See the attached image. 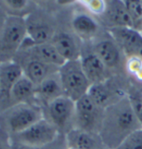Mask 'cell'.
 I'll list each match as a JSON object with an SVG mask.
<instances>
[{
	"label": "cell",
	"instance_id": "1",
	"mask_svg": "<svg viewBox=\"0 0 142 149\" xmlns=\"http://www.w3.org/2000/svg\"><path fill=\"white\" fill-rule=\"evenodd\" d=\"M142 125L137 119L130 98L109 105L105 109L100 127V138L106 148L115 149Z\"/></svg>",
	"mask_w": 142,
	"mask_h": 149
},
{
	"label": "cell",
	"instance_id": "2",
	"mask_svg": "<svg viewBox=\"0 0 142 149\" xmlns=\"http://www.w3.org/2000/svg\"><path fill=\"white\" fill-rule=\"evenodd\" d=\"M38 105L19 104L3 110L0 115V126L10 136L20 133L44 118Z\"/></svg>",
	"mask_w": 142,
	"mask_h": 149
},
{
	"label": "cell",
	"instance_id": "3",
	"mask_svg": "<svg viewBox=\"0 0 142 149\" xmlns=\"http://www.w3.org/2000/svg\"><path fill=\"white\" fill-rule=\"evenodd\" d=\"M26 38L25 18L8 16L0 32V61L14 60Z\"/></svg>",
	"mask_w": 142,
	"mask_h": 149
},
{
	"label": "cell",
	"instance_id": "4",
	"mask_svg": "<svg viewBox=\"0 0 142 149\" xmlns=\"http://www.w3.org/2000/svg\"><path fill=\"white\" fill-rule=\"evenodd\" d=\"M59 75L64 95L74 102L87 94L92 85L84 73L80 60L66 61L59 69Z\"/></svg>",
	"mask_w": 142,
	"mask_h": 149
},
{
	"label": "cell",
	"instance_id": "5",
	"mask_svg": "<svg viewBox=\"0 0 142 149\" xmlns=\"http://www.w3.org/2000/svg\"><path fill=\"white\" fill-rule=\"evenodd\" d=\"M58 128L46 118H42L20 133L12 136L17 143L42 148L52 144L58 136Z\"/></svg>",
	"mask_w": 142,
	"mask_h": 149
},
{
	"label": "cell",
	"instance_id": "6",
	"mask_svg": "<svg viewBox=\"0 0 142 149\" xmlns=\"http://www.w3.org/2000/svg\"><path fill=\"white\" fill-rule=\"evenodd\" d=\"M103 109L99 107L94 101L85 94L75 102V119L78 123L76 128L82 129L95 133L100 131L101 124Z\"/></svg>",
	"mask_w": 142,
	"mask_h": 149
},
{
	"label": "cell",
	"instance_id": "7",
	"mask_svg": "<svg viewBox=\"0 0 142 149\" xmlns=\"http://www.w3.org/2000/svg\"><path fill=\"white\" fill-rule=\"evenodd\" d=\"M14 61L18 62L24 70V74L37 86L51 74L59 71L60 68L34 59L24 52L19 50Z\"/></svg>",
	"mask_w": 142,
	"mask_h": 149
},
{
	"label": "cell",
	"instance_id": "8",
	"mask_svg": "<svg viewBox=\"0 0 142 149\" xmlns=\"http://www.w3.org/2000/svg\"><path fill=\"white\" fill-rule=\"evenodd\" d=\"M25 23L27 37L34 45L51 42L56 34L48 17L38 10H33L26 16Z\"/></svg>",
	"mask_w": 142,
	"mask_h": 149
},
{
	"label": "cell",
	"instance_id": "9",
	"mask_svg": "<svg viewBox=\"0 0 142 149\" xmlns=\"http://www.w3.org/2000/svg\"><path fill=\"white\" fill-rule=\"evenodd\" d=\"M46 110V119L54 124L58 130L64 129L75 119V102L66 95H62L48 104Z\"/></svg>",
	"mask_w": 142,
	"mask_h": 149
},
{
	"label": "cell",
	"instance_id": "10",
	"mask_svg": "<svg viewBox=\"0 0 142 149\" xmlns=\"http://www.w3.org/2000/svg\"><path fill=\"white\" fill-rule=\"evenodd\" d=\"M114 40L130 57L142 59V34L134 28L112 27L109 29Z\"/></svg>",
	"mask_w": 142,
	"mask_h": 149
},
{
	"label": "cell",
	"instance_id": "11",
	"mask_svg": "<svg viewBox=\"0 0 142 149\" xmlns=\"http://www.w3.org/2000/svg\"><path fill=\"white\" fill-rule=\"evenodd\" d=\"M19 50L34 59L59 68L66 62L51 42L34 45L27 37Z\"/></svg>",
	"mask_w": 142,
	"mask_h": 149
},
{
	"label": "cell",
	"instance_id": "12",
	"mask_svg": "<svg viewBox=\"0 0 142 149\" xmlns=\"http://www.w3.org/2000/svg\"><path fill=\"white\" fill-rule=\"evenodd\" d=\"M23 75L24 70L21 65L14 60L0 63V97L7 104V108L10 91Z\"/></svg>",
	"mask_w": 142,
	"mask_h": 149
},
{
	"label": "cell",
	"instance_id": "13",
	"mask_svg": "<svg viewBox=\"0 0 142 149\" xmlns=\"http://www.w3.org/2000/svg\"><path fill=\"white\" fill-rule=\"evenodd\" d=\"M36 86L24 74L16 82L10 91L8 108L19 104L38 105ZM7 108V109H8Z\"/></svg>",
	"mask_w": 142,
	"mask_h": 149
},
{
	"label": "cell",
	"instance_id": "14",
	"mask_svg": "<svg viewBox=\"0 0 142 149\" xmlns=\"http://www.w3.org/2000/svg\"><path fill=\"white\" fill-rule=\"evenodd\" d=\"M80 61L83 71L91 84L105 81L108 68L93 51L82 54Z\"/></svg>",
	"mask_w": 142,
	"mask_h": 149
},
{
	"label": "cell",
	"instance_id": "15",
	"mask_svg": "<svg viewBox=\"0 0 142 149\" xmlns=\"http://www.w3.org/2000/svg\"><path fill=\"white\" fill-rule=\"evenodd\" d=\"M51 43L58 52L66 61H78L81 57L80 45L76 37L69 33H57L54 34Z\"/></svg>",
	"mask_w": 142,
	"mask_h": 149
},
{
	"label": "cell",
	"instance_id": "16",
	"mask_svg": "<svg viewBox=\"0 0 142 149\" xmlns=\"http://www.w3.org/2000/svg\"><path fill=\"white\" fill-rule=\"evenodd\" d=\"M62 95H65L61 84L59 71L49 75L36 86L37 102H41L45 106Z\"/></svg>",
	"mask_w": 142,
	"mask_h": 149
},
{
	"label": "cell",
	"instance_id": "17",
	"mask_svg": "<svg viewBox=\"0 0 142 149\" xmlns=\"http://www.w3.org/2000/svg\"><path fill=\"white\" fill-rule=\"evenodd\" d=\"M105 16L113 27H128L135 29V23L129 14L124 1H109L105 3Z\"/></svg>",
	"mask_w": 142,
	"mask_h": 149
},
{
	"label": "cell",
	"instance_id": "18",
	"mask_svg": "<svg viewBox=\"0 0 142 149\" xmlns=\"http://www.w3.org/2000/svg\"><path fill=\"white\" fill-rule=\"evenodd\" d=\"M93 52L103 61L107 68L117 66L121 59V47L115 40H102L96 43Z\"/></svg>",
	"mask_w": 142,
	"mask_h": 149
},
{
	"label": "cell",
	"instance_id": "19",
	"mask_svg": "<svg viewBox=\"0 0 142 149\" xmlns=\"http://www.w3.org/2000/svg\"><path fill=\"white\" fill-rule=\"evenodd\" d=\"M95 133L79 128L69 130L66 136L68 148L75 149H99L101 141L99 142Z\"/></svg>",
	"mask_w": 142,
	"mask_h": 149
},
{
	"label": "cell",
	"instance_id": "20",
	"mask_svg": "<svg viewBox=\"0 0 142 149\" xmlns=\"http://www.w3.org/2000/svg\"><path fill=\"white\" fill-rule=\"evenodd\" d=\"M72 25L76 32L81 37H92L98 30V24L96 21L85 14H81L75 16L73 19Z\"/></svg>",
	"mask_w": 142,
	"mask_h": 149
},
{
	"label": "cell",
	"instance_id": "21",
	"mask_svg": "<svg viewBox=\"0 0 142 149\" xmlns=\"http://www.w3.org/2000/svg\"><path fill=\"white\" fill-rule=\"evenodd\" d=\"M31 3L26 0H4L0 1V8L7 16L25 18L31 12Z\"/></svg>",
	"mask_w": 142,
	"mask_h": 149
},
{
	"label": "cell",
	"instance_id": "22",
	"mask_svg": "<svg viewBox=\"0 0 142 149\" xmlns=\"http://www.w3.org/2000/svg\"><path fill=\"white\" fill-rule=\"evenodd\" d=\"M87 94L94 101L95 104L102 109H105L108 107V103L110 99V91L105 82L92 84L89 89Z\"/></svg>",
	"mask_w": 142,
	"mask_h": 149
},
{
	"label": "cell",
	"instance_id": "23",
	"mask_svg": "<svg viewBox=\"0 0 142 149\" xmlns=\"http://www.w3.org/2000/svg\"><path fill=\"white\" fill-rule=\"evenodd\" d=\"M115 149H142V128L130 134Z\"/></svg>",
	"mask_w": 142,
	"mask_h": 149
},
{
	"label": "cell",
	"instance_id": "24",
	"mask_svg": "<svg viewBox=\"0 0 142 149\" xmlns=\"http://www.w3.org/2000/svg\"><path fill=\"white\" fill-rule=\"evenodd\" d=\"M124 3L128 10L135 24L137 22H142V1L141 0H125Z\"/></svg>",
	"mask_w": 142,
	"mask_h": 149
},
{
	"label": "cell",
	"instance_id": "25",
	"mask_svg": "<svg viewBox=\"0 0 142 149\" xmlns=\"http://www.w3.org/2000/svg\"><path fill=\"white\" fill-rule=\"evenodd\" d=\"M127 70L135 78L142 81V59L132 56L127 61Z\"/></svg>",
	"mask_w": 142,
	"mask_h": 149
},
{
	"label": "cell",
	"instance_id": "26",
	"mask_svg": "<svg viewBox=\"0 0 142 149\" xmlns=\"http://www.w3.org/2000/svg\"><path fill=\"white\" fill-rule=\"evenodd\" d=\"M130 103L132 105L133 110L135 111V114L142 125V99H140L138 97H129Z\"/></svg>",
	"mask_w": 142,
	"mask_h": 149
},
{
	"label": "cell",
	"instance_id": "27",
	"mask_svg": "<svg viewBox=\"0 0 142 149\" xmlns=\"http://www.w3.org/2000/svg\"><path fill=\"white\" fill-rule=\"evenodd\" d=\"M87 6L90 11L94 12L95 14H103L105 9V2L100 0H92L87 2Z\"/></svg>",
	"mask_w": 142,
	"mask_h": 149
},
{
	"label": "cell",
	"instance_id": "28",
	"mask_svg": "<svg viewBox=\"0 0 142 149\" xmlns=\"http://www.w3.org/2000/svg\"><path fill=\"white\" fill-rule=\"evenodd\" d=\"M0 149H12L10 135L0 126Z\"/></svg>",
	"mask_w": 142,
	"mask_h": 149
},
{
	"label": "cell",
	"instance_id": "29",
	"mask_svg": "<svg viewBox=\"0 0 142 149\" xmlns=\"http://www.w3.org/2000/svg\"><path fill=\"white\" fill-rule=\"evenodd\" d=\"M17 145L13 146L12 145V149H44L45 147H42V148H37V147H30V146H25V145H22L19 143H16ZM47 147V146H46Z\"/></svg>",
	"mask_w": 142,
	"mask_h": 149
},
{
	"label": "cell",
	"instance_id": "30",
	"mask_svg": "<svg viewBox=\"0 0 142 149\" xmlns=\"http://www.w3.org/2000/svg\"><path fill=\"white\" fill-rule=\"evenodd\" d=\"M7 17V14H5L3 12V10L0 8V32H1L2 29H3V25H4V23H5V20H6Z\"/></svg>",
	"mask_w": 142,
	"mask_h": 149
},
{
	"label": "cell",
	"instance_id": "31",
	"mask_svg": "<svg viewBox=\"0 0 142 149\" xmlns=\"http://www.w3.org/2000/svg\"><path fill=\"white\" fill-rule=\"evenodd\" d=\"M67 149H75V148H67Z\"/></svg>",
	"mask_w": 142,
	"mask_h": 149
},
{
	"label": "cell",
	"instance_id": "32",
	"mask_svg": "<svg viewBox=\"0 0 142 149\" xmlns=\"http://www.w3.org/2000/svg\"><path fill=\"white\" fill-rule=\"evenodd\" d=\"M105 149H109V148H105Z\"/></svg>",
	"mask_w": 142,
	"mask_h": 149
},
{
	"label": "cell",
	"instance_id": "33",
	"mask_svg": "<svg viewBox=\"0 0 142 149\" xmlns=\"http://www.w3.org/2000/svg\"><path fill=\"white\" fill-rule=\"evenodd\" d=\"M1 62H2V61H0V63H1Z\"/></svg>",
	"mask_w": 142,
	"mask_h": 149
}]
</instances>
